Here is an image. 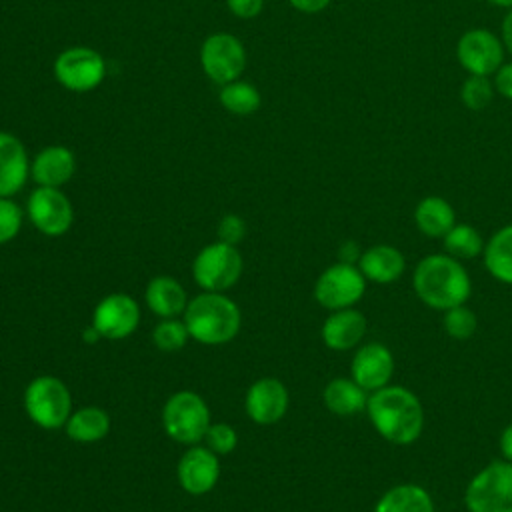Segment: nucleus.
Returning <instances> with one entry per match:
<instances>
[{
  "instance_id": "34",
  "label": "nucleus",
  "mask_w": 512,
  "mask_h": 512,
  "mask_svg": "<svg viewBox=\"0 0 512 512\" xmlns=\"http://www.w3.org/2000/svg\"><path fill=\"white\" fill-rule=\"evenodd\" d=\"M246 236V222L238 214H226L218 224V240L236 246Z\"/></svg>"
},
{
  "instance_id": "39",
  "label": "nucleus",
  "mask_w": 512,
  "mask_h": 512,
  "mask_svg": "<svg viewBox=\"0 0 512 512\" xmlns=\"http://www.w3.org/2000/svg\"><path fill=\"white\" fill-rule=\"evenodd\" d=\"M296 10L304 12V14H316L320 10H324L332 0H288Z\"/></svg>"
},
{
  "instance_id": "5",
  "label": "nucleus",
  "mask_w": 512,
  "mask_h": 512,
  "mask_svg": "<svg viewBox=\"0 0 512 512\" xmlns=\"http://www.w3.org/2000/svg\"><path fill=\"white\" fill-rule=\"evenodd\" d=\"M24 410L42 430L64 428L72 414L70 390L56 376H36L24 390Z\"/></svg>"
},
{
  "instance_id": "19",
  "label": "nucleus",
  "mask_w": 512,
  "mask_h": 512,
  "mask_svg": "<svg viewBox=\"0 0 512 512\" xmlns=\"http://www.w3.org/2000/svg\"><path fill=\"white\" fill-rule=\"evenodd\" d=\"M76 170V160L70 148L54 144L46 146L36 154L30 164V174L38 186L60 188L66 184Z\"/></svg>"
},
{
  "instance_id": "2",
  "label": "nucleus",
  "mask_w": 512,
  "mask_h": 512,
  "mask_svg": "<svg viewBox=\"0 0 512 512\" xmlns=\"http://www.w3.org/2000/svg\"><path fill=\"white\" fill-rule=\"evenodd\" d=\"M412 288L422 304L444 312L466 304L472 294V280L464 264L446 252L424 256L412 274Z\"/></svg>"
},
{
  "instance_id": "16",
  "label": "nucleus",
  "mask_w": 512,
  "mask_h": 512,
  "mask_svg": "<svg viewBox=\"0 0 512 512\" xmlns=\"http://www.w3.org/2000/svg\"><path fill=\"white\" fill-rule=\"evenodd\" d=\"M288 404V388L284 386V382L270 376L252 382L244 400L248 418L260 426H270L282 420L288 412Z\"/></svg>"
},
{
  "instance_id": "27",
  "label": "nucleus",
  "mask_w": 512,
  "mask_h": 512,
  "mask_svg": "<svg viewBox=\"0 0 512 512\" xmlns=\"http://www.w3.org/2000/svg\"><path fill=\"white\" fill-rule=\"evenodd\" d=\"M484 238L472 224H454L446 236L442 238L444 252L450 254L456 260H472L476 256H482L484 250Z\"/></svg>"
},
{
  "instance_id": "37",
  "label": "nucleus",
  "mask_w": 512,
  "mask_h": 512,
  "mask_svg": "<svg viewBox=\"0 0 512 512\" xmlns=\"http://www.w3.org/2000/svg\"><path fill=\"white\" fill-rule=\"evenodd\" d=\"M364 250H360L358 242L354 240H346L340 244L338 248V262H344V264H356L358 266V260L362 256Z\"/></svg>"
},
{
  "instance_id": "12",
  "label": "nucleus",
  "mask_w": 512,
  "mask_h": 512,
  "mask_svg": "<svg viewBox=\"0 0 512 512\" xmlns=\"http://www.w3.org/2000/svg\"><path fill=\"white\" fill-rule=\"evenodd\" d=\"M26 214L44 236H62L74 222L72 202L60 188L38 186L26 202Z\"/></svg>"
},
{
  "instance_id": "14",
  "label": "nucleus",
  "mask_w": 512,
  "mask_h": 512,
  "mask_svg": "<svg viewBox=\"0 0 512 512\" xmlns=\"http://www.w3.org/2000/svg\"><path fill=\"white\" fill-rule=\"evenodd\" d=\"M394 354L392 350L378 342H362L354 348V356L350 362V376L366 390L376 392L390 384L394 376Z\"/></svg>"
},
{
  "instance_id": "40",
  "label": "nucleus",
  "mask_w": 512,
  "mask_h": 512,
  "mask_svg": "<svg viewBox=\"0 0 512 512\" xmlns=\"http://www.w3.org/2000/svg\"><path fill=\"white\" fill-rule=\"evenodd\" d=\"M502 44L506 48V52L512 54V8H508L504 20H502Z\"/></svg>"
},
{
  "instance_id": "11",
  "label": "nucleus",
  "mask_w": 512,
  "mask_h": 512,
  "mask_svg": "<svg viewBox=\"0 0 512 512\" xmlns=\"http://www.w3.org/2000/svg\"><path fill=\"white\" fill-rule=\"evenodd\" d=\"M106 74L104 58L86 46H72L58 54L54 62L56 80L72 92L94 90Z\"/></svg>"
},
{
  "instance_id": "10",
  "label": "nucleus",
  "mask_w": 512,
  "mask_h": 512,
  "mask_svg": "<svg viewBox=\"0 0 512 512\" xmlns=\"http://www.w3.org/2000/svg\"><path fill=\"white\" fill-rule=\"evenodd\" d=\"M200 64L204 74L216 84H228L240 78L246 68V50L232 34H212L200 48Z\"/></svg>"
},
{
  "instance_id": "42",
  "label": "nucleus",
  "mask_w": 512,
  "mask_h": 512,
  "mask_svg": "<svg viewBox=\"0 0 512 512\" xmlns=\"http://www.w3.org/2000/svg\"><path fill=\"white\" fill-rule=\"evenodd\" d=\"M486 2L498 8H512V0H486Z\"/></svg>"
},
{
  "instance_id": "36",
  "label": "nucleus",
  "mask_w": 512,
  "mask_h": 512,
  "mask_svg": "<svg viewBox=\"0 0 512 512\" xmlns=\"http://www.w3.org/2000/svg\"><path fill=\"white\" fill-rule=\"evenodd\" d=\"M494 88L496 92L506 98L512 100V60L504 62L496 72H494Z\"/></svg>"
},
{
  "instance_id": "18",
  "label": "nucleus",
  "mask_w": 512,
  "mask_h": 512,
  "mask_svg": "<svg viewBox=\"0 0 512 512\" xmlns=\"http://www.w3.org/2000/svg\"><path fill=\"white\" fill-rule=\"evenodd\" d=\"M30 172L24 144L0 130V198H10L24 186Z\"/></svg>"
},
{
  "instance_id": "28",
  "label": "nucleus",
  "mask_w": 512,
  "mask_h": 512,
  "mask_svg": "<svg viewBox=\"0 0 512 512\" xmlns=\"http://www.w3.org/2000/svg\"><path fill=\"white\" fill-rule=\"evenodd\" d=\"M260 102H262L260 92L248 82L234 80V82L224 84L220 90V104L228 112L238 114V116L254 114L260 108Z\"/></svg>"
},
{
  "instance_id": "24",
  "label": "nucleus",
  "mask_w": 512,
  "mask_h": 512,
  "mask_svg": "<svg viewBox=\"0 0 512 512\" xmlns=\"http://www.w3.org/2000/svg\"><path fill=\"white\" fill-rule=\"evenodd\" d=\"M414 224L426 238L442 240L456 224V212L446 198L424 196L414 208Z\"/></svg>"
},
{
  "instance_id": "26",
  "label": "nucleus",
  "mask_w": 512,
  "mask_h": 512,
  "mask_svg": "<svg viewBox=\"0 0 512 512\" xmlns=\"http://www.w3.org/2000/svg\"><path fill=\"white\" fill-rule=\"evenodd\" d=\"M68 438L78 444H92L110 432V416L98 406H82L64 424Z\"/></svg>"
},
{
  "instance_id": "9",
  "label": "nucleus",
  "mask_w": 512,
  "mask_h": 512,
  "mask_svg": "<svg viewBox=\"0 0 512 512\" xmlns=\"http://www.w3.org/2000/svg\"><path fill=\"white\" fill-rule=\"evenodd\" d=\"M504 44L488 28L466 30L456 44L458 64L470 76H494V72L504 64Z\"/></svg>"
},
{
  "instance_id": "1",
  "label": "nucleus",
  "mask_w": 512,
  "mask_h": 512,
  "mask_svg": "<svg viewBox=\"0 0 512 512\" xmlns=\"http://www.w3.org/2000/svg\"><path fill=\"white\" fill-rule=\"evenodd\" d=\"M366 414L376 434L394 446L414 444L424 430L420 398L406 386L388 384L370 392Z\"/></svg>"
},
{
  "instance_id": "13",
  "label": "nucleus",
  "mask_w": 512,
  "mask_h": 512,
  "mask_svg": "<svg viewBox=\"0 0 512 512\" xmlns=\"http://www.w3.org/2000/svg\"><path fill=\"white\" fill-rule=\"evenodd\" d=\"M140 324V306L138 302L124 292H114L104 296L94 312L92 326L106 340L128 338Z\"/></svg>"
},
{
  "instance_id": "8",
  "label": "nucleus",
  "mask_w": 512,
  "mask_h": 512,
  "mask_svg": "<svg viewBox=\"0 0 512 512\" xmlns=\"http://www.w3.org/2000/svg\"><path fill=\"white\" fill-rule=\"evenodd\" d=\"M368 280L356 264L336 262L320 272L314 282V300L326 310H342L356 306L364 292Z\"/></svg>"
},
{
  "instance_id": "33",
  "label": "nucleus",
  "mask_w": 512,
  "mask_h": 512,
  "mask_svg": "<svg viewBox=\"0 0 512 512\" xmlns=\"http://www.w3.org/2000/svg\"><path fill=\"white\" fill-rule=\"evenodd\" d=\"M20 228H22V208L10 198H0V244L14 240Z\"/></svg>"
},
{
  "instance_id": "41",
  "label": "nucleus",
  "mask_w": 512,
  "mask_h": 512,
  "mask_svg": "<svg viewBox=\"0 0 512 512\" xmlns=\"http://www.w3.org/2000/svg\"><path fill=\"white\" fill-rule=\"evenodd\" d=\"M102 336H100V332L90 324V326H86L84 330H82V340L86 342V344H96L98 340H100Z\"/></svg>"
},
{
  "instance_id": "21",
  "label": "nucleus",
  "mask_w": 512,
  "mask_h": 512,
  "mask_svg": "<svg viewBox=\"0 0 512 512\" xmlns=\"http://www.w3.org/2000/svg\"><path fill=\"white\" fill-rule=\"evenodd\" d=\"M370 392L352 376H336L322 390V402L336 416H356L366 412Z\"/></svg>"
},
{
  "instance_id": "6",
  "label": "nucleus",
  "mask_w": 512,
  "mask_h": 512,
  "mask_svg": "<svg viewBox=\"0 0 512 512\" xmlns=\"http://www.w3.org/2000/svg\"><path fill=\"white\" fill-rule=\"evenodd\" d=\"M210 424V408L206 400L192 390L174 392L162 408L164 432L178 444H198L204 440Z\"/></svg>"
},
{
  "instance_id": "29",
  "label": "nucleus",
  "mask_w": 512,
  "mask_h": 512,
  "mask_svg": "<svg viewBox=\"0 0 512 512\" xmlns=\"http://www.w3.org/2000/svg\"><path fill=\"white\" fill-rule=\"evenodd\" d=\"M442 328L454 340H468L478 330V316L468 304H458L442 312Z\"/></svg>"
},
{
  "instance_id": "35",
  "label": "nucleus",
  "mask_w": 512,
  "mask_h": 512,
  "mask_svg": "<svg viewBox=\"0 0 512 512\" xmlns=\"http://www.w3.org/2000/svg\"><path fill=\"white\" fill-rule=\"evenodd\" d=\"M226 4L238 18H256L264 8V0H226Z\"/></svg>"
},
{
  "instance_id": "17",
  "label": "nucleus",
  "mask_w": 512,
  "mask_h": 512,
  "mask_svg": "<svg viewBox=\"0 0 512 512\" xmlns=\"http://www.w3.org/2000/svg\"><path fill=\"white\" fill-rule=\"evenodd\" d=\"M368 330L366 316L352 308L332 310L320 328V338L326 344V348L334 352H348L358 348L364 342Z\"/></svg>"
},
{
  "instance_id": "4",
  "label": "nucleus",
  "mask_w": 512,
  "mask_h": 512,
  "mask_svg": "<svg viewBox=\"0 0 512 512\" xmlns=\"http://www.w3.org/2000/svg\"><path fill=\"white\" fill-rule=\"evenodd\" d=\"M468 512H512V462L500 458L480 468L464 488Z\"/></svg>"
},
{
  "instance_id": "22",
  "label": "nucleus",
  "mask_w": 512,
  "mask_h": 512,
  "mask_svg": "<svg viewBox=\"0 0 512 512\" xmlns=\"http://www.w3.org/2000/svg\"><path fill=\"white\" fill-rule=\"evenodd\" d=\"M148 308L160 318H178L188 306L184 286L172 276H154L144 290Z\"/></svg>"
},
{
  "instance_id": "3",
  "label": "nucleus",
  "mask_w": 512,
  "mask_h": 512,
  "mask_svg": "<svg viewBox=\"0 0 512 512\" xmlns=\"http://www.w3.org/2000/svg\"><path fill=\"white\" fill-rule=\"evenodd\" d=\"M184 324L190 338L200 344L216 346L230 342L242 324L240 308L222 292H202L188 300Z\"/></svg>"
},
{
  "instance_id": "25",
  "label": "nucleus",
  "mask_w": 512,
  "mask_h": 512,
  "mask_svg": "<svg viewBox=\"0 0 512 512\" xmlns=\"http://www.w3.org/2000/svg\"><path fill=\"white\" fill-rule=\"evenodd\" d=\"M482 260L494 280L512 286V224L498 228L486 240Z\"/></svg>"
},
{
  "instance_id": "30",
  "label": "nucleus",
  "mask_w": 512,
  "mask_h": 512,
  "mask_svg": "<svg viewBox=\"0 0 512 512\" xmlns=\"http://www.w3.org/2000/svg\"><path fill=\"white\" fill-rule=\"evenodd\" d=\"M190 334L184 324V320L178 318H162L154 330H152V340L158 350L162 352H176L186 346Z\"/></svg>"
},
{
  "instance_id": "23",
  "label": "nucleus",
  "mask_w": 512,
  "mask_h": 512,
  "mask_svg": "<svg viewBox=\"0 0 512 512\" xmlns=\"http://www.w3.org/2000/svg\"><path fill=\"white\" fill-rule=\"evenodd\" d=\"M372 512H436V506L432 494L424 486L402 482L382 492Z\"/></svg>"
},
{
  "instance_id": "31",
  "label": "nucleus",
  "mask_w": 512,
  "mask_h": 512,
  "mask_svg": "<svg viewBox=\"0 0 512 512\" xmlns=\"http://www.w3.org/2000/svg\"><path fill=\"white\" fill-rule=\"evenodd\" d=\"M494 82L490 76H468L460 86V100L468 110H484L494 98Z\"/></svg>"
},
{
  "instance_id": "32",
  "label": "nucleus",
  "mask_w": 512,
  "mask_h": 512,
  "mask_svg": "<svg viewBox=\"0 0 512 512\" xmlns=\"http://www.w3.org/2000/svg\"><path fill=\"white\" fill-rule=\"evenodd\" d=\"M204 442H206V448H210L214 454L224 456L236 448L238 434L230 424L216 422V424L208 426V430L204 434Z\"/></svg>"
},
{
  "instance_id": "38",
  "label": "nucleus",
  "mask_w": 512,
  "mask_h": 512,
  "mask_svg": "<svg viewBox=\"0 0 512 512\" xmlns=\"http://www.w3.org/2000/svg\"><path fill=\"white\" fill-rule=\"evenodd\" d=\"M498 450H500V456L508 462H512V422H508L502 432H500V438H498Z\"/></svg>"
},
{
  "instance_id": "7",
  "label": "nucleus",
  "mask_w": 512,
  "mask_h": 512,
  "mask_svg": "<svg viewBox=\"0 0 512 512\" xmlns=\"http://www.w3.org/2000/svg\"><path fill=\"white\" fill-rule=\"evenodd\" d=\"M242 274V256L236 246L212 242L204 246L192 262V278L204 292H224Z\"/></svg>"
},
{
  "instance_id": "20",
  "label": "nucleus",
  "mask_w": 512,
  "mask_h": 512,
  "mask_svg": "<svg viewBox=\"0 0 512 512\" xmlns=\"http://www.w3.org/2000/svg\"><path fill=\"white\" fill-rule=\"evenodd\" d=\"M358 268L372 284H394L406 270V258L392 244H374L362 252Z\"/></svg>"
},
{
  "instance_id": "15",
  "label": "nucleus",
  "mask_w": 512,
  "mask_h": 512,
  "mask_svg": "<svg viewBox=\"0 0 512 512\" xmlns=\"http://www.w3.org/2000/svg\"><path fill=\"white\" fill-rule=\"evenodd\" d=\"M176 478L184 492L192 496L208 494L220 478L218 454L206 446H190L178 460Z\"/></svg>"
}]
</instances>
